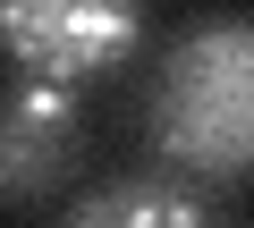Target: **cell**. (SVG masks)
I'll return each instance as SVG.
<instances>
[{"mask_svg":"<svg viewBox=\"0 0 254 228\" xmlns=\"http://www.w3.org/2000/svg\"><path fill=\"white\" fill-rule=\"evenodd\" d=\"M153 144L187 178H246L254 169V17H203L161 51Z\"/></svg>","mask_w":254,"mask_h":228,"instance_id":"cell-1","label":"cell"},{"mask_svg":"<svg viewBox=\"0 0 254 228\" xmlns=\"http://www.w3.org/2000/svg\"><path fill=\"white\" fill-rule=\"evenodd\" d=\"M144 43L136 0H0V51L43 85H76Z\"/></svg>","mask_w":254,"mask_h":228,"instance_id":"cell-2","label":"cell"},{"mask_svg":"<svg viewBox=\"0 0 254 228\" xmlns=\"http://www.w3.org/2000/svg\"><path fill=\"white\" fill-rule=\"evenodd\" d=\"M76 85H43L17 76L0 93V203H34L68 178L76 161Z\"/></svg>","mask_w":254,"mask_h":228,"instance_id":"cell-3","label":"cell"},{"mask_svg":"<svg viewBox=\"0 0 254 228\" xmlns=\"http://www.w3.org/2000/svg\"><path fill=\"white\" fill-rule=\"evenodd\" d=\"M60 228H229V220L195 178H110L85 203H68Z\"/></svg>","mask_w":254,"mask_h":228,"instance_id":"cell-4","label":"cell"}]
</instances>
